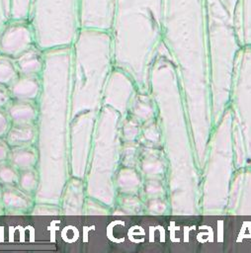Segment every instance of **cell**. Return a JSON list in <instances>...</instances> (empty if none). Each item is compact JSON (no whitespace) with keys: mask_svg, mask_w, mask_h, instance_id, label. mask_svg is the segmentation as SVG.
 Listing matches in <instances>:
<instances>
[{"mask_svg":"<svg viewBox=\"0 0 251 253\" xmlns=\"http://www.w3.org/2000/svg\"><path fill=\"white\" fill-rule=\"evenodd\" d=\"M238 38L251 42V0H239Z\"/></svg>","mask_w":251,"mask_h":253,"instance_id":"7a4b0ae2","label":"cell"},{"mask_svg":"<svg viewBox=\"0 0 251 253\" xmlns=\"http://www.w3.org/2000/svg\"><path fill=\"white\" fill-rule=\"evenodd\" d=\"M163 0H115L113 21L120 32L152 42L162 31Z\"/></svg>","mask_w":251,"mask_h":253,"instance_id":"6da1fadb","label":"cell"}]
</instances>
